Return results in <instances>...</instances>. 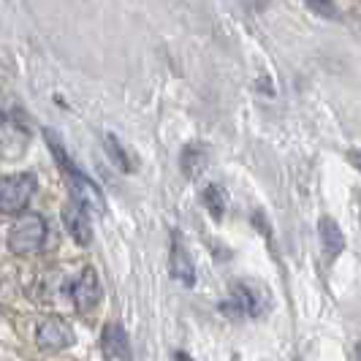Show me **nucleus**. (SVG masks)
Instances as JSON below:
<instances>
[{
    "label": "nucleus",
    "mask_w": 361,
    "mask_h": 361,
    "mask_svg": "<svg viewBox=\"0 0 361 361\" xmlns=\"http://www.w3.org/2000/svg\"><path fill=\"white\" fill-rule=\"evenodd\" d=\"M171 277L180 280L182 286L196 283V267H193V258L188 253L180 234H174V239H171Z\"/></svg>",
    "instance_id": "obj_7"
},
{
    "label": "nucleus",
    "mask_w": 361,
    "mask_h": 361,
    "mask_svg": "<svg viewBox=\"0 0 361 361\" xmlns=\"http://www.w3.org/2000/svg\"><path fill=\"white\" fill-rule=\"evenodd\" d=\"M201 201H204V207L209 209V215L215 217V220L223 217V212H226V193H223L217 185H209V188L204 190Z\"/></svg>",
    "instance_id": "obj_11"
},
{
    "label": "nucleus",
    "mask_w": 361,
    "mask_h": 361,
    "mask_svg": "<svg viewBox=\"0 0 361 361\" xmlns=\"http://www.w3.org/2000/svg\"><path fill=\"white\" fill-rule=\"evenodd\" d=\"M47 242V220L41 215H19L8 231V250L14 255H33Z\"/></svg>",
    "instance_id": "obj_2"
},
{
    "label": "nucleus",
    "mask_w": 361,
    "mask_h": 361,
    "mask_svg": "<svg viewBox=\"0 0 361 361\" xmlns=\"http://www.w3.org/2000/svg\"><path fill=\"white\" fill-rule=\"evenodd\" d=\"M101 345H104V353L109 359H126L130 361V348H128V334L123 331V326L111 324L104 329V337H101Z\"/></svg>",
    "instance_id": "obj_8"
},
{
    "label": "nucleus",
    "mask_w": 361,
    "mask_h": 361,
    "mask_svg": "<svg viewBox=\"0 0 361 361\" xmlns=\"http://www.w3.org/2000/svg\"><path fill=\"white\" fill-rule=\"evenodd\" d=\"M71 296L79 310H92L101 302V280L95 269H85L79 274V280L71 286Z\"/></svg>",
    "instance_id": "obj_6"
},
{
    "label": "nucleus",
    "mask_w": 361,
    "mask_h": 361,
    "mask_svg": "<svg viewBox=\"0 0 361 361\" xmlns=\"http://www.w3.org/2000/svg\"><path fill=\"white\" fill-rule=\"evenodd\" d=\"M106 145H109L106 147L109 155H111V158L117 161V166H120L123 171H133V169H130V161H128V152L123 149V147H120V142H117L114 136H106Z\"/></svg>",
    "instance_id": "obj_13"
},
{
    "label": "nucleus",
    "mask_w": 361,
    "mask_h": 361,
    "mask_svg": "<svg viewBox=\"0 0 361 361\" xmlns=\"http://www.w3.org/2000/svg\"><path fill=\"white\" fill-rule=\"evenodd\" d=\"M305 3H307L310 11H315L318 17H326V19H337V17H340V11H337L334 0H305Z\"/></svg>",
    "instance_id": "obj_12"
},
{
    "label": "nucleus",
    "mask_w": 361,
    "mask_h": 361,
    "mask_svg": "<svg viewBox=\"0 0 361 361\" xmlns=\"http://www.w3.org/2000/svg\"><path fill=\"white\" fill-rule=\"evenodd\" d=\"M36 193V177L33 174H11L0 177V212L3 215H19L27 209V204Z\"/></svg>",
    "instance_id": "obj_3"
},
{
    "label": "nucleus",
    "mask_w": 361,
    "mask_h": 361,
    "mask_svg": "<svg viewBox=\"0 0 361 361\" xmlns=\"http://www.w3.org/2000/svg\"><path fill=\"white\" fill-rule=\"evenodd\" d=\"M204 166H207V152H204V147H199V145L185 147V152H182V169H185V177L196 180L201 171H204Z\"/></svg>",
    "instance_id": "obj_10"
},
{
    "label": "nucleus",
    "mask_w": 361,
    "mask_h": 361,
    "mask_svg": "<svg viewBox=\"0 0 361 361\" xmlns=\"http://www.w3.org/2000/svg\"><path fill=\"white\" fill-rule=\"evenodd\" d=\"M47 142H49V149H52L54 161H57V166L66 171V177L71 180V196L73 199H79L82 204H87V207H104V199H101V190H98V185L87 177V174H82L76 166H73V161L68 158V152L63 149V145L57 142V136H54L52 130H47Z\"/></svg>",
    "instance_id": "obj_1"
},
{
    "label": "nucleus",
    "mask_w": 361,
    "mask_h": 361,
    "mask_svg": "<svg viewBox=\"0 0 361 361\" xmlns=\"http://www.w3.org/2000/svg\"><path fill=\"white\" fill-rule=\"evenodd\" d=\"M63 223H66V228H68V234L73 236L76 245H85L87 247L92 242V220L87 204H82L79 199L71 196V201L63 209Z\"/></svg>",
    "instance_id": "obj_4"
},
{
    "label": "nucleus",
    "mask_w": 361,
    "mask_h": 361,
    "mask_svg": "<svg viewBox=\"0 0 361 361\" xmlns=\"http://www.w3.org/2000/svg\"><path fill=\"white\" fill-rule=\"evenodd\" d=\"M321 242H324V250L329 253V258L340 255L345 250V234L340 231V226L334 220H321Z\"/></svg>",
    "instance_id": "obj_9"
},
{
    "label": "nucleus",
    "mask_w": 361,
    "mask_h": 361,
    "mask_svg": "<svg viewBox=\"0 0 361 361\" xmlns=\"http://www.w3.org/2000/svg\"><path fill=\"white\" fill-rule=\"evenodd\" d=\"M36 340L38 348H44V350H63V348L73 345V329L57 318H49L41 324Z\"/></svg>",
    "instance_id": "obj_5"
}]
</instances>
